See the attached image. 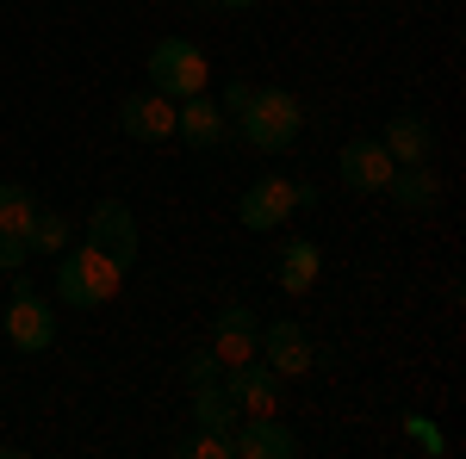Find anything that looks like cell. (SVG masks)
Wrapping results in <instances>:
<instances>
[{
  "label": "cell",
  "mask_w": 466,
  "mask_h": 459,
  "mask_svg": "<svg viewBox=\"0 0 466 459\" xmlns=\"http://www.w3.org/2000/svg\"><path fill=\"white\" fill-rule=\"evenodd\" d=\"M180 379H187V391H193V385H212V379H224V360H218L212 348L187 354V360H180Z\"/></svg>",
  "instance_id": "21"
},
{
  "label": "cell",
  "mask_w": 466,
  "mask_h": 459,
  "mask_svg": "<svg viewBox=\"0 0 466 459\" xmlns=\"http://www.w3.org/2000/svg\"><path fill=\"white\" fill-rule=\"evenodd\" d=\"M323 274V248L311 243V236H292L287 248H280V267H274V285L287 292V298H305L311 285H318Z\"/></svg>",
  "instance_id": "15"
},
{
  "label": "cell",
  "mask_w": 466,
  "mask_h": 459,
  "mask_svg": "<svg viewBox=\"0 0 466 459\" xmlns=\"http://www.w3.org/2000/svg\"><path fill=\"white\" fill-rule=\"evenodd\" d=\"M224 391H230V404L243 410V416H268V410H280V373L255 354V360H237V366H224Z\"/></svg>",
  "instance_id": "7"
},
{
  "label": "cell",
  "mask_w": 466,
  "mask_h": 459,
  "mask_svg": "<svg viewBox=\"0 0 466 459\" xmlns=\"http://www.w3.org/2000/svg\"><path fill=\"white\" fill-rule=\"evenodd\" d=\"M144 75L149 87L162 94V100H193V94H206V81H212V63H206V50L193 44V37H156V50L144 56Z\"/></svg>",
  "instance_id": "3"
},
{
  "label": "cell",
  "mask_w": 466,
  "mask_h": 459,
  "mask_svg": "<svg viewBox=\"0 0 466 459\" xmlns=\"http://www.w3.org/2000/svg\"><path fill=\"white\" fill-rule=\"evenodd\" d=\"M224 131H230V118H224V106H218L212 94L175 100V137L187 143V149H218V143H224Z\"/></svg>",
  "instance_id": "14"
},
{
  "label": "cell",
  "mask_w": 466,
  "mask_h": 459,
  "mask_svg": "<svg viewBox=\"0 0 466 459\" xmlns=\"http://www.w3.org/2000/svg\"><path fill=\"white\" fill-rule=\"evenodd\" d=\"M32 261V248H25V236L19 230H0V274H19Z\"/></svg>",
  "instance_id": "22"
},
{
  "label": "cell",
  "mask_w": 466,
  "mask_h": 459,
  "mask_svg": "<svg viewBox=\"0 0 466 459\" xmlns=\"http://www.w3.org/2000/svg\"><path fill=\"white\" fill-rule=\"evenodd\" d=\"M118 285H125V267H112L100 248H87V243L75 248L69 243L63 254H56V298H63L69 311H100Z\"/></svg>",
  "instance_id": "2"
},
{
  "label": "cell",
  "mask_w": 466,
  "mask_h": 459,
  "mask_svg": "<svg viewBox=\"0 0 466 459\" xmlns=\"http://www.w3.org/2000/svg\"><path fill=\"white\" fill-rule=\"evenodd\" d=\"M404 434H410L417 447H430V454H448V434L435 423H423V416H404Z\"/></svg>",
  "instance_id": "23"
},
{
  "label": "cell",
  "mask_w": 466,
  "mask_h": 459,
  "mask_svg": "<svg viewBox=\"0 0 466 459\" xmlns=\"http://www.w3.org/2000/svg\"><path fill=\"white\" fill-rule=\"evenodd\" d=\"M180 459H237V447H230V434H212V428H193V434H180L175 441Z\"/></svg>",
  "instance_id": "20"
},
{
  "label": "cell",
  "mask_w": 466,
  "mask_h": 459,
  "mask_svg": "<svg viewBox=\"0 0 466 459\" xmlns=\"http://www.w3.org/2000/svg\"><path fill=\"white\" fill-rule=\"evenodd\" d=\"M380 143H386V155L404 168V162H435L441 131H435V118H423V112H392V118L380 125Z\"/></svg>",
  "instance_id": "11"
},
{
  "label": "cell",
  "mask_w": 466,
  "mask_h": 459,
  "mask_svg": "<svg viewBox=\"0 0 466 459\" xmlns=\"http://www.w3.org/2000/svg\"><path fill=\"white\" fill-rule=\"evenodd\" d=\"M187 416H193V428H212V434H230L243 410L230 404V391H224V379H212V385H193V404H187Z\"/></svg>",
  "instance_id": "17"
},
{
  "label": "cell",
  "mask_w": 466,
  "mask_h": 459,
  "mask_svg": "<svg viewBox=\"0 0 466 459\" xmlns=\"http://www.w3.org/2000/svg\"><path fill=\"white\" fill-rule=\"evenodd\" d=\"M392 155H386V143L380 137H349L342 143V155H336V175L349 193H386V180H392Z\"/></svg>",
  "instance_id": "8"
},
{
  "label": "cell",
  "mask_w": 466,
  "mask_h": 459,
  "mask_svg": "<svg viewBox=\"0 0 466 459\" xmlns=\"http://www.w3.org/2000/svg\"><path fill=\"white\" fill-rule=\"evenodd\" d=\"M292 205L311 212V205H318V186H311V180H292Z\"/></svg>",
  "instance_id": "25"
},
{
  "label": "cell",
  "mask_w": 466,
  "mask_h": 459,
  "mask_svg": "<svg viewBox=\"0 0 466 459\" xmlns=\"http://www.w3.org/2000/svg\"><path fill=\"white\" fill-rule=\"evenodd\" d=\"M249 94H255L249 81H230V87H224V94H218V106H224V118H237V112L249 106Z\"/></svg>",
  "instance_id": "24"
},
{
  "label": "cell",
  "mask_w": 466,
  "mask_h": 459,
  "mask_svg": "<svg viewBox=\"0 0 466 459\" xmlns=\"http://www.w3.org/2000/svg\"><path fill=\"white\" fill-rule=\"evenodd\" d=\"M255 348H261V317L249 304H224L212 317V354L224 366H237V360H255Z\"/></svg>",
  "instance_id": "13"
},
{
  "label": "cell",
  "mask_w": 466,
  "mask_h": 459,
  "mask_svg": "<svg viewBox=\"0 0 466 459\" xmlns=\"http://www.w3.org/2000/svg\"><path fill=\"white\" fill-rule=\"evenodd\" d=\"M118 125H125V137H131V143H168V137H175V100H162L156 87L125 94Z\"/></svg>",
  "instance_id": "12"
},
{
  "label": "cell",
  "mask_w": 466,
  "mask_h": 459,
  "mask_svg": "<svg viewBox=\"0 0 466 459\" xmlns=\"http://www.w3.org/2000/svg\"><path fill=\"white\" fill-rule=\"evenodd\" d=\"M81 243L100 248L112 267H137V248H144V236H137V217H131V205L125 199H100L94 212H87V230H81Z\"/></svg>",
  "instance_id": "4"
},
{
  "label": "cell",
  "mask_w": 466,
  "mask_h": 459,
  "mask_svg": "<svg viewBox=\"0 0 466 459\" xmlns=\"http://www.w3.org/2000/svg\"><path fill=\"white\" fill-rule=\"evenodd\" d=\"M69 243H75V224H69L63 212H50V205H37L32 224H25V248H32V254H50V261H56V254H63Z\"/></svg>",
  "instance_id": "18"
},
{
  "label": "cell",
  "mask_w": 466,
  "mask_h": 459,
  "mask_svg": "<svg viewBox=\"0 0 466 459\" xmlns=\"http://www.w3.org/2000/svg\"><path fill=\"white\" fill-rule=\"evenodd\" d=\"M193 6H199V13H212V6H218V0H193Z\"/></svg>",
  "instance_id": "27"
},
{
  "label": "cell",
  "mask_w": 466,
  "mask_h": 459,
  "mask_svg": "<svg viewBox=\"0 0 466 459\" xmlns=\"http://www.w3.org/2000/svg\"><path fill=\"white\" fill-rule=\"evenodd\" d=\"M386 199H392L398 212H430L435 199H441V180H435L430 162H404V168H392V180H386Z\"/></svg>",
  "instance_id": "16"
},
{
  "label": "cell",
  "mask_w": 466,
  "mask_h": 459,
  "mask_svg": "<svg viewBox=\"0 0 466 459\" xmlns=\"http://www.w3.org/2000/svg\"><path fill=\"white\" fill-rule=\"evenodd\" d=\"M237 131H243V143H249V149L280 155V149H292V143H299V131H305V106L292 100L287 87H255L249 106L237 112Z\"/></svg>",
  "instance_id": "1"
},
{
  "label": "cell",
  "mask_w": 466,
  "mask_h": 459,
  "mask_svg": "<svg viewBox=\"0 0 466 459\" xmlns=\"http://www.w3.org/2000/svg\"><path fill=\"white\" fill-rule=\"evenodd\" d=\"M224 13H249V6H261V0H218Z\"/></svg>",
  "instance_id": "26"
},
{
  "label": "cell",
  "mask_w": 466,
  "mask_h": 459,
  "mask_svg": "<svg viewBox=\"0 0 466 459\" xmlns=\"http://www.w3.org/2000/svg\"><path fill=\"white\" fill-rule=\"evenodd\" d=\"M230 447H237V459H292L299 454V434L280 423V410H268V416H237Z\"/></svg>",
  "instance_id": "9"
},
{
  "label": "cell",
  "mask_w": 466,
  "mask_h": 459,
  "mask_svg": "<svg viewBox=\"0 0 466 459\" xmlns=\"http://www.w3.org/2000/svg\"><path fill=\"white\" fill-rule=\"evenodd\" d=\"M32 212H37L32 186H19V180H0V230H19V236H25Z\"/></svg>",
  "instance_id": "19"
},
{
  "label": "cell",
  "mask_w": 466,
  "mask_h": 459,
  "mask_svg": "<svg viewBox=\"0 0 466 459\" xmlns=\"http://www.w3.org/2000/svg\"><path fill=\"white\" fill-rule=\"evenodd\" d=\"M255 354H261L280 379H299V373H311V366H318V348H311L305 323H292V317L261 323V348H255Z\"/></svg>",
  "instance_id": "6"
},
{
  "label": "cell",
  "mask_w": 466,
  "mask_h": 459,
  "mask_svg": "<svg viewBox=\"0 0 466 459\" xmlns=\"http://www.w3.org/2000/svg\"><path fill=\"white\" fill-rule=\"evenodd\" d=\"M292 212H299V205H292V180H280V175L249 180V186H243V199H237V224H243V230H255V236L280 230Z\"/></svg>",
  "instance_id": "5"
},
{
  "label": "cell",
  "mask_w": 466,
  "mask_h": 459,
  "mask_svg": "<svg viewBox=\"0 0 466 459\" xmlns=\"http://www.w3.org/2000/svg\"><path fill=\"white\" fill-rule=\"evenodd\" d=\"M6 342L19 354H44L50 342H56V311H50V298H37V292H25V298H6Z\"/></svg>",
  "instance_id": "10"
}]
</instances>
